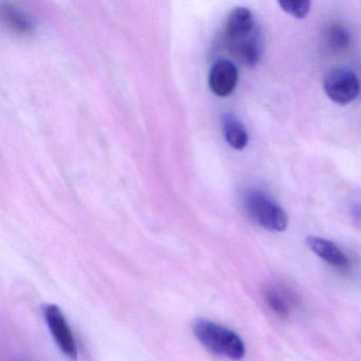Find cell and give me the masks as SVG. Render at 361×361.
Returning <instances> with one entry per match:
<instances>
[{
	"instance_id": "1",
	"label": "cell",
	"mask_w": 361,
	"mask_h": 361,
	"mask_svg": "<svg viewBox=\"0 0 361 361\" xmlns=\"http://www.w3.org/2000/svg\"><path fill=\"white\" fill-rule=\"evenodd\" d=\"M193 331L198 341L217 356L238 361L246 354V346L242 338L223 325L202 319L194 323Z\"/></svg>"
},
{
	"instance_id": "2",
	"label": "cell",
	"mask_w": 361,
	"mask_h": 361,
	"mask_svg": "<svg viewBox=\"0 0 361 361\" xmlns=\"http://www.w3.org/2000/svg\"><path fill=\"white\" fill-rule=\"evenodd\" d=\"M245 211L257 225L270 232H283L288 226L284 209L262 190L251 189L244 194Z\"/></svg>"
},
{
	"instance_id": "3",
	"label": "cell",
	"mask_w": 361,
	"mask_h": 361,
	"mask_svg": "<svg viewBox=\"0 0 361 361\" xmlns=\"http://www.w3.org/2000/svg\"><path fill=\"white\" fill-rule=\"evenodd\" d=\"M323 88L329 100L344 106L356 100L360 94V81L352 69L339 67L325 75Z\"/></svg>"
},
{
	"instance_id": "4",
	"label": "cell",
	"mask_w": 361,
	"mask_h": 361,
	"mask_svg": "<svg viewBox=\"0 0 361 361\" xmlns=\"http://www.w3.org/2000/svg\"><path fill=\"white\" fill-rule=\"evenodd\" d=\"M44 314L54 341L69 359L75 361L78 358L77 344L62 310L50 304L46 306Z\"/></svg>"
},
{
	"instance_id": "5",
	"label": "cell",
	"mask_w": 361,
	"mask_h": 361,
	"mask_svg": "<svg viewBox=\"0 0 361 361\" xmlns=\"http://www.w3.org/2000/svg\"><path fill=\"white\" fill-rule=\"evenodd\" d=\"M257 32L255 18L248 8L238 7L232 10L225 25L226 39L231 49L244 43Z\"/></svg>"
},
{
	"instance_id": "6",
	"label": "cell",
	"mask_w": 361,
	"mask_h": 361,
	"mask_svg": "<svg viewBox=\"0 0 361 361\" xmlns=\"http://www.w3.org/2000/svg\"><path fill=\"white\" fill-rule=\"evenodd\" d=\"M238 81V68L231 61L221 59L211 67L209 85L217 97L226 98L233 94Z\"/></svg>"
},
{
	"instance_id": "7",
	"label": "cell",
	"mask_w": 361,
	"mask_h": 361,
	"mask_svg": "<svg viewBox=\"0 0 361 361\" xmlns=\"http://www.w3.org/2000/svg\"><path fill=\"white\" fill-rule=\"evenodd\" d=\"M305 243L314 255L333 267L341 270L350 268V259L335 243L314 235L306 238Z\"/></svg>"
},
{
	"instance_id": "8",
	"label": "cell",
	"mask_w": 361,
	"mask_h": 361,
	"mask_svg": "<svg viewBox=\"0 0 361 361\" xmlns=\"http://www.w3.org/2000/svg\"><path fill=\"white\" fill-rule=\"evenodd\" d=\"M221 128L228 145L236 151H243L248 145L249 136L244 124L232 114L221 118Z\"/></svg>"
},
{
	"instance_id": "9",
	"label": "cell",
	"mask_w": 361,
	"mask_h": 361,
	"mask_svg": "<svg viewBox=\"0 0 361 361\" xmlns=\"http://www.w3.org/2000/svg\"><path fill=\"white\" fill-rule=\"evenodd\" d=\"M264 300L268 307L280 318H288L295 297L283 287L268 286L264 290Z\"/></svg>"
},
{
	"instance_id": "10",
	"label": "cell",
	"mask_w": 361,
	"mask_h": 361,
	"mask_svg": "<svg viewBox=\"0 0 361 361\" xmlns=\"http://www.w3.org/2000/svg\"><path fill=\"white\" fill-rule=\"evenodd\" d=\"M1 14L6 25L18 35H29L35 29L32 18L14 6L7 5L4 7Z\"/></svg>"
},
{
	"instance_id": "11",
	"label": "cell",
	"mask_w": 361,
	"mask_h": 361,
	"mask_svg": "<svg viewBox=\"0 0 361 361\" xmlns=\"http://www.w3.org/2000/svg\"><path fill=\"white\" fill-rule=\"evenodd\" d=\"M232 50L244 64L249 67H255L259 63L262 56V39L259 31L250 39L236 46Z\"/></svg>"
},
{
	"instance_id": "12",
	"label": "cell",
	"mask_w": 361,
	"mask_h": 361,
	"mask_svg": "<svg viewBox=\"0 0 361 361\" xmlns=\"http://www.w3.org/2000/svg\"><path fill=\"white\" fill-rule=\"evenodd\" d=\"M326 42L331 49L342 51L350 46V35L343 26L335 24L327 29Z\"/></svg>"
},
{
	"instance_id": "13",
	"label": "cell",
	"mask_w": 361,
	"mask_h": 361,
	"mask_svg": "<svg viewBox=\"0 0 361 361\" xmlns=\"http://www.w3.org/2000/svg\"><path fill=\"white\" fill-rule=\"evenodd\" d=\"M281 9L295 20H304L310 12L312 3L310 1H293V0H281L278 1Z\"/></svg>"
},
{
	"instance_id": "14",
	"label": "cell",
	"mask_w": 361,
	"mask_h": 361,
	"mask_svg": "<svg viewBox=\"0 0 361 361\" xmlns=\"http://www.w3.org/2000/svg\"><path fill=\"white\" fill-rule=\"evenodd\" d=\"M350 214H352L355 223L361 226V202H356V204H353L352 208H350Z\"/></svg>"
}]
</instances>
